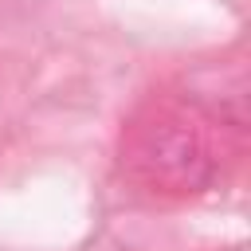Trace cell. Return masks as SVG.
Wrapping results in <instances>:
<instances>
[{
	"instance_id": "1",
	"label": "cell",
	"mask_w": 251,
	"mask_h": 251,
	"mask_svg": "<svg viewBox=\"0 0 251 251\" xmlns=\"http://www.w3.org/2000/svg\"><path fill=\"white\" fill-rule=\"evenodd\" d=\"M122 165L149 192L169 196L200 192L216 173V157L208 149L204 129L173 110H153L129 126L122 141Z\"/></svg>"
}]
</instances>
